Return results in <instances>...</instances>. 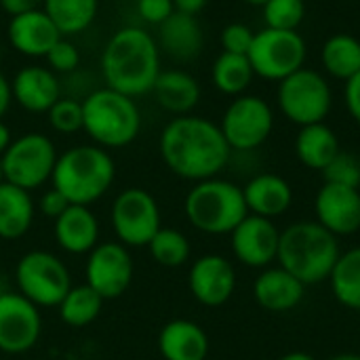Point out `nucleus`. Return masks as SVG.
Instances as JSON below:
<instances>
[{"mask_svg":"<svg viewBox=\"0 0 360 360\" xmlns=\"http://www.w3.org/2000/svg\"><path fill=\"white\" fill-rule=\"evenodd\" d=\"M158 150L169 171L188 181L217 177L232 154L219 124L190 114L167 122L158 139Z\"/></svg>","mask_w":360,"mask_h":360,"instance_id":"1","label":"nucleus"},{"mask_svg":"<svg viewBox=\"0 0 360 360\" xmlns=\"http://www.w3.org/2000/svg\"><path fill=\"white\" fill-rule=\"evenodd\" d=\"M99 63L105 86L133 99L152 93L154 82L162 72L156 38L135 25L120 27L110 36Z\"/></svg>","mask_w":360,"mask_h":360,"instance_id":"2","label":"nucleus"},{"mask_svg":"<svg viewBox=\"0 0 360 360\" xmlns=\"http://www.w3.org/2000/svg\"><path fill=\"white\" fill-rule=\"evenodd\" d=\"M340 255L338 236L319 221H297L281 232L278 266L306 287L329 281Z\"/></svg>","mask_w":360,"mask_h":360,"instance_id":"3","label":"nucleus"},{"mask_svg":"<svg viewBox=\"0 0 360 360\" xmlns=\"http://www.w3.org/2000/svg\"><path fill=\"white\" fill-rule=\"evenodd\" d=\"M114 175L116 167L108 150L99 146H74L57 156L51 181L70 205L89 207L112 188Z\"/></svg>","mask_w":360,"mask_h":360,"instance_id":"4","label":"nucleus"},{"mask_svg":"<svg viewBox=\"0 0 360 360\" xmlns=\"http://www.w3.org/2000/svg\"><path fill=\"white\" fill-rule=\"evenodd\" d=\"M82 131L103 150L124 148L141 131L139 108L133 97L110 86L95 89L82 101Z\"/></svg>","mask_w":360,"mask_h":360,"instance_id":"5","label":"nucleus"},{"mask_svg":"<svg viewBox=\"0 0 360 360\" xmlns=\"http://www.w3.org/2000/svg\"><path fill=\"white\" fill-rule=\"evenodd\" d=\"M184 209L188 221L211 236L230 234L249 215L243 188L219 177L196 181L186 196Z\"/></svg>","mask_w":360,"mask_h":360,"instance_id":"6","label":"nucleus"},{"mask_svg":"<svg viewBox=\"0 0 360 360\" xmlns=\"http://www.w3.org/2000/svg\"><path fill=\"white\" fill-rule=\"evenodd\" d=\"M331 105V86L316 70L302 68L278 82V108L287 120L300 127L325 122Z\"/></svg>","mask_w":360,"mask_h":360,"instance_id":"7","label":"nucleus"},{"mask_svg":"<svg viewBox=\"0 0 360 360\" xmlns=\"http://www.w3.org/2000/svg\"><path fill=\"white\" fill-rule=\"evenodd\" d=\"M57 156L55 143L46 135L25 133L13 139L0 156L4 181L32 192L53 177Z\"/></svg>","mask_w":360,"mask_h":360,"instance_id":"8","label":"nucleus"},{"mask_svg":"<svg viewBox=\"0 0 360 360\" xmlns=\"http://www.w3.org/2000/svg\"><path fill=\"white\" fill-rule=\"evenodd\" d=\"M15 281L19 293L38 308H53L72 289V276L68 266L49 251L25 253L17 268Z\"/></svg>","mask_w":360,"mask_h":360,"instance_id":"9","label":"nucleus"},{"mask_svg":"<svg viewBox=\"0 0 360 360\" xmlns=\"http://www.w3.org/2000/svg\"><path fill=\"white\" fill-rule=\"evenodd\" d=\"M255 76L281 82L304 68L306 42L297 30L264 27L255 32L253 44L247 53Z\"/></svg>","mask_w":360,"mask_h":360,"instance_id":"10","label":"nucleus"},{"mask_svg":"<svg viewBox=\"0 0 360 360\" xmlns=\"http://www.w3.org/2000/svg\"><path fill=\"white\" fill-rule=\"evenodd\" d=\"M112 230L124 247H148L154 234L162 228L160 207L143 188L122 190L110 211Z\"/></svg>","mask_w":360,"mask_h":360,"instance_id":"11","label":"nucleus"},{"mask_svg":"<svg viewBox=\"0 0 360 360\" xmlns=\"http://www.w3.org/2000/svg\"><path fill=\"white\" fill-rule=\"evenodd\" d=\"M230 150L251 152L266 143L274 129L270 103L257 95H238L224 112L219 124Z\"/></svg>","mask_w":360,"mask_h":360,"instance_id":"12","label":"nucleus"},{"mask_svg":"<svg viewBox=\"0 0 360 360\" xmlns=\"http://www.w3.org/2000/svg\"><path fill=\"white\" fill-rule=\"evenodd\" d=\"M42 333V316L38 306L15 291L0 293V352L25 354Z\"/></svg>","mask_w":360,"mask_h":360,"instance_id":"13","label":"nucleus"},{"mask_svg":"<svg viewBox=\"0 0 360 360\" xmlns=\"http://www.w3.org/2000/svg\"><path fill=\"white\" fill-rule=\"evenodd\" d=\"M133 259L122 243H99L86 259V285L103 300L120 297L133 281Z\"/></svg>","mask_w":360,"mask_h":360,"instance_id":"14","label":"nucleus"},{"mask_svg":"<svg viewBox=\"0 0 360 360\" xmlns=\"http://www.w3.org/2000/svg\"><path fill=\"white\" fill-rule=\"evenodd\" d=\"M281 230L272 219L259 215H247L232 232L230 245L234 257L247 268H268L278 255Z\"/></svg>","mask_w":360,"mask_h":360,"instance_id":"15","label":"nucleus"},{"mask_svg":"<svg viewBox=\"0 0 360 360\" xmlns=\"http://www.w3.org/2000/svg\"><path fill=\"white\" fill-rule=\"evenodd\" d=\"M190 293L207 308H219L234 295L236 270L230 259L217 253L198 257L188 274Z\"/></svg>","mask_w":360,"mask_h":360,"instance_id":"16","label":"nucleus"},{"mask_svg":"<svg viewBox=\"0 0 360 360\" xmlns=\"http://www.w3.org/2000/svg\"><path fill=\"white\" fill-rule=\"evenodd\" d=\"M316 221L331 234L352 236L360 230V192L356 188L323 184L314 198Z\"/></svg>","mask_w":360,"mask_h":360,"instance_id":"17","label":"nucleus"},{"mask_svg":"<svg viewBox=\"0 0 360 360\" xmlns=\"http://www.w3.org/2000/svg\"><path fill=\"white\" fill-rule=\"evenodd\" d=\"M11 46L25 57H46L53 44L61 38L55 23L42 8L13 15L6 27Z\"/></svg>","mask_w":360,"mask_h":360,"instance_id":"18","label":"nucleus"},{"mask_svg":"<svg viewBox=\"0 0 360 360\" xmlns=\"http://www.w3.org/2000/svg\"><path fill=\"white\" fill-rule=\"evenodd\" d=\"M13 99L32 114H46L61 97V86L53 70L44 65H25L11 80Z\"/></svg>","mask_w":360,"mask_h":360,"instance_id":"19","label":"nucleus"},{"mask_svg":"<svg viewBox=\"0 0 360 360\" xmlns=\"http://www.w3.org/2000/svg\"><path fill=\"white\" fill-rule=\"evenodd\" d=\"M304 295L306 285L281 266L264 268L253 283V297L268 312H291L302 304Z\"/></svg>","mask_w":360,"mask_h":360,"instance_id":"20","label":"nucleus"},{"mask_svg":"<svg viewBox=\"0 0 360 360\" xmlns=\"http://www.w3.org/2000/svg\"><path fill=\"white\" fill-rule=\"evenodd\" d=\"M245 202L251 215L259 217H281L293 205V190L289 181L276 173H259L247 181L243 188Z\"/></svg>","mask_w":360,"mask_h":360,"instance_id":"21","label":"nucleus"},{"mask_svg":"<svg viewBox=\"0 0 360 360\" xmlns=\"http://www.w3.org/2000/svg\"><path fill=\"white\" fill-rule=\"evenodd\" d=\"M55 240L72 255L91 253L99 245V221L89 207L70 205L55 219Z\"/></svg>","mask_w":360,"mask_h":360,"instance_id":"22","label":"nucleus"},{"mask_svg":"<svg viewBox=\"0 0 360 360\" xmlns=\"http://www.w3.org/2000/svg\"><path fill=\"white\" fill-rule=\"evenodd\" d=\"M158 352L165 360H207L209 338L198 323L177 319L160 329Z\"/></svg>","mask_w":360,"mask_h":360,"instance_id":"23","label":"nucleus"},{"mask_svg":"<svg viewBox=\"0 0 360 360\" xmlns=\"http://www.w3.org/2000/svg\"><path fill=\"white\" fill-rule=\"evenodd\" d=\"M158 49L177 61H190L200 55L205 36L198 19L186 13H173L165 23L158 25Z\"/></svg>","mask_w":360,"mask_h":360,"instance_id":"24","label":"nucleus"},{"mask_svg":"<svg viewBox=\"0 0 360 360\" xmlns=\"http://www.w3.org/2000/svg\"><path fill=\"white\" fill-rule=\"evenodd\" d=\"M156 103L177 116H186L190 114L196 103L200 101V84L198 80L184 72V70H167L160 72L154 89H152Z\"/></svg>","mask_w":360,"mask_h":360,"instance_id":"25","label":"nucleus"},{"mask_svg":"<svg viewBox=\"0 0 360 360\" xmlns=\"http://www.w3.org/2000/svg\"><path fill=\"white\" fill-rule=\"evenodd\" d=\"M340 139L331 127L325 122L302 127L295 137V154L300 162L308 169L321 171L340 154Z\"/></svg>","mask_w":360,"mask_h":360,"instance_id":"26","label":"nucleus"},{"mask_svg":"<svg viewBox=\"0 0 360 360\" xmlns=\"http://www.w3.org/2000/svg\"><path fill=\"white\" fill-rule=\"evenodd\" d=\"M34 221V202L27 190L8 181L0 184V238H21Z\"/></svg>","mask_w":360,"mask_h":360,"instance_id":"27","label":"nucleus"},{"mask_svg":"<svg viewBox=\"0 0 360 360\" xmlns=\"http://www.w3.org/2000/svg\"><path fill=\"white\" fill-rule=\"evenodd\" d=\"M42 11L55 23L59 34L70 38L91 27L99 11V0H44Z\"/></svg>","mask_w":360,"mask_h":360,"instance_id":"28","label":"nucleus"},{"mask_svg":"<svg viewBox=\"0 0 360 360\" xmlns=\"http://www.w3.org/2000/svg\"><path fill=\"white\" fill-rule=\"evenodd\" d=\"M321 61L329 76L348 82L360 72V40L350 34H333L323 44Z\"/></svg>","mask_w":360,"mask_h":360,"instance_id":"29","label":"nucleus"},{"mask_svg":"<svg viewBox=\"0 0 360 360\" xmlns=\"http://www.w3.org/2000/svg\"><path fill=\"white\" fill-rule=\"evenodd\" d=\"M329 283L335 300L344 308L360 312V247L348 249L340 255Z\"/></svg>","mask_w":360,"mask_h":360,"instance_id":"30","label":"nucleus"},{"mask_svg":"<svg viewBox=\"0 0 360 360\" xmlns=\"http://www.w3.org/2000/svg\"><path fill=\"white\" fill-rule=\"evenodd\" d=\"M253 68L247 55H234V53H221L213 68H211V80L217 91L224 95L238 97L243 95L251 82H253Z\"/></svg>","mask_w":360,"mask_h":360,"instance_id":"31","label":"nucleus"},{"mask_svg":"<svg viewBox=\"0 0 360 360\" xmlns=\"http://www.w3.org/2000/svg\"><path fill=\"white\" fill-rule=\"evenodd\" d=\"M103 297L91 289L86 283L84 285H72V289L65 293V297L59 302V319L68 325V327H86L93 321H97V316L101 314V306H103Z\"/></svg>","mask_w":360,"mask_h":360,"instance_id":"32","label":"nucleus"},{"mask_svg":"<svg viewBox=\"0 0 360 360\" xmlns=\"http://www.w3.org/2000/svg\"><path fill=\"white\" fill-rule=\"evenodd\" d=\"M152 259L165 268H179L190 259L192 247L184 232L175 228H160L148 245Z\"/></svg>","mask_w":360,"mask_h":360,"instance_id":"33","label":"nucleus"},{"mask_svg":"<svg viewBox=\"0 0 360 360\" xmlns=\"http://www.w3.org/2000/svg\"><path fill=\"white\" fill-rule=\"evenodd\" d=\"M306 17L304 0H268L264 4L266 27L274 30H297Z\"/></svg>","mask_w":360,"mask_h":360,"instance_id":"34","label":"nucleus"},{"mask_svg":"<svg viewBox=\"0 0 360 360\" xmlns=\"http://www.w3.org/2000/svg\"><path fill=\"white\" fill-rule=\"evenodd\" d=\"M49 124L61 135H74L82 131V101L72 97H59L46 112Z\"/></svg>","mask_w":360,"mask_h":360,"instance_id":"35","label":"nucleus"},{"mask_svg":"<svg viewBox=\"0 0 360 360\" xmlns=\"http://www.w3.org/2000/svg\"><path fill=\"white\" fill-rule=\"evenodd\" d=\"M325 184L360 188V160L350 152H340L325 169H323Z\"/></svg>","mask_w":360,"mask_h":360,"instance_id":"36","label":"nucleus"},{"mask_svg":"<svg viewBox=\"0 0 360 360\" xmlns=\"http://www.w3.org/2000/svg\"><path fill=\"white\" fill-rule=\"evenodd\" d=\"M44 59H46L49 70L59 72V74H72L80 65V53H78L76 44L65 36H61L53 44V49L46 53Z\"/></svg>","mask_w":360,"mask_h":360,"instance_id":"37","label":"nucleus"},{"mask_svg":"<svg viewBox=\"0 0 360 360\" xmlns=\"http://www.w3.org/2000/svg\"><path fill=\"white\" fill-rule=\"evenodd\" d=\"M255 32L245 23H230L221 30V46L224 53L247 55L253 44Z\"/></svg>","mask_w":360,"mask_h":360,"instance_id":"38","label":"nucleus"},{"mask_svg":"<svg viewBox=\"0 0 360 360\" xmlns=\"http://www.w3.org/2000/svg\"><path fill=\"white\" fill-rule=\"evenodd\" d=\"M173 13V0H137V15L150 25L165 23Z\"/></svg>","mask_w":360,"mask_h":360,"instance_id":"39","label":"nucleus"},{"mask_svg":"<svg viewBox=\"0 0 360 360\" xmlns=\"http://www.w3.org/2000/svg\"><path fill=\"white\" fill-rule=\"evenodd\" d=\"M68 207H70L68 198H65L59 190H55V188H51L49 192H44L42 198H40V202H38L40 213H42L44 217H51V219H57Z\"/></svg>","mask_w":360,"mask_h":360,"instance_id":"40","label":"nucleus"},{"mask_svg":"<svg viewBox=\"0 0 360 360\" xmlns=\"http://www.w3.org/2000/svg\"><path fill=\"white\" fill-rule=\"evenodd\" d=\"M344 97H346V108L350 116L360 124V72L346 82Z\"/></svg>","mask_w":360,"mask_h":360,"instance_id":"41","label":"nucleus"},{"mask_svg":"<svg viewBox=\"0 0 360 360\" xmlns=\"http://www.w3.org/2000/svg\"><path fill=\"white\" fill-rule=\"evenodd\" d=\"M42 2L44 0H0V6H2L4 13H8L13 17V15H21V13H27V11L42 8Z\"/></svg>","mask_w":360,"mask_h":360,"instance_id":"42","label":"nucleus"},{"mask_svg":"<svg viewBox=\"0 0 360 360\" xmlns=\"http://www.w3.org/2000/svg\"><path fill=\"white\" fill-rule=\"evenodd\" d=\"M209 0H173V6L177 13H186V15H198Z\"/></svg>","mask_w":360,"mask_h":360,"instance_id":"43","label":"nucleus"},{"mask_svg":"<svg viewBox=\"0 0 360 360\" xmlns=\"http://www.w3.org/2000/svg\"><path fill=\"white\" fill-rule=\"evenodd\" d=\"M11 101H13V95H11V80H6V76L0 72V118L6 114Z\"/></svg>","mask_w":360,"mask_h":360,"instance_id":"44","label":"nucleus"},{"mask_svg":"<svg viewBox=\"0 0 360 360\" xmlns=\"http://www.w3.org/2000/svg\"><path fill=\"white\" fill-rule=\"evenodd\" d=\"M11 141H13V137H11V129L2 122V118H0V156L6 152V148L11 146Z\"/></svg>","mask_w":360,"mask_h":360,"instance_id":"45","label":"nucleus"},{"mask_svg":"<svg viewBox=\"0 0 360 360\" xmlns=\"http://www.w3.org/2000/svg\"><path fill=\"white\" fill-rule=\"evenodd\" d=\"M278 360H316L312 354H308V352H289V354H285V356H281Z\"/></svg>","mask_w":360,"mask_h":360,"instance_id":"46","label":"nucleus"},{"mask_svg":"<svg viewBox=\"0 0 360 360\" xmlns=\"http://www.w3.org/2000/svg\"><path fill=\"white\" fill-rule=\"evenodd\" d=\"M329 360H360V354H338Z\"/></svg>","mask_w":360,"mask_h":360,"instance_id":"47","label":"nucleus"},{"mask_svg":"<svg viewBox=\"0 0 360 360\" xmlns=\"http://www.w3.org/2000/svg\"><path fill=\"white\" fill-rule=\"evenodd\" d=\"M245 2H249V4H253V6H264L268 0H245Z\"/></svg>","mask_w":360,"mask_h":360,"instance_id":"48","label":"nucleus"},{"mask_svg":"<svg viewBox=\"0 0 360 360\" xmlns=\"http://www.w3.org/2000/svg\"><path fill=\"white\" fill-rule=\"evenodd\" d=\"M4 181V173H2V165H0V184Z\"/></svg>","mask_w":360,"mask_h":360,"instance_id":"49","label":"nucleus"}]
</instances>
